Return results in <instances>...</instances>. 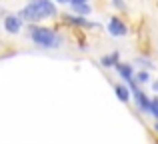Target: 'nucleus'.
<instances>
[{
  "instance_id": "f257e3e1",
  "label": "nucleus",
  "mask_w": 158,
  "mask_h": 144,
  "mask_svg": "<svg viewBox=\"0 0 158 144\" xmlns=\"http://www.w3.org/2000/svg\"><path fill=\"white\" fill-rule=\"evenodd\" d=\"M30 40L34 42V46L42 50H56L62 46V36L54 28L36 26V24H30Z\"/></svg>"
},
{
  "instance_id": "f03ea898",
  "label": "nucleus",
  "mask_w": 158,
  "mask_h": 144,
  "mask_svg": "<svg viewBox=\"0 0 158 144\" xmlns=\"http://www.w3.org/2000/svg\"><path fill=\"white\" fill-rule=\"evenodd\" d=\"M28 4L36 10V14L40 16V20L54 18V16H56V4H54L52 0H30Z\"/></svg>"
},
{
  "instance_id": "7ed1b4c3",
  "label": "nucleus",
  "mask_w": 158,
  "mask_h": 144,
  "mask_svg": "<svg viewBox=\"0 0 158 144\" xmlns=\"http://www.w3.org/2000/svg\"><path fill=\"white\" fill-rule=\"evenodd\" d=\"M106 30L110 36H116V38H120V36H126L128 34V24L124 22L120 16H110L106 22Z\"/></svg>"
},
{
  "instance_id": "20e7f679",
  "label": "nucleus",
  "mask_w": 158,
  "mask_h": 144,
  "mask_svg": "<svg viewBox=\"0 0 158 144\" xmlns=\"http://www.w3.org/2000/svg\"><path fill=\"white\" fill-rule=\"evenodd\" d=\"M62 20H64L66 24H70V26H74V28H98V24L90 22L84 16H78V14H62Z\"/></svg>"
},
{
  "instance_id": "39448f33",
  "label": "nucleus",
  "mask_w": 158,
  "mask_h": 144,
  "mask_svg": "<svg viewBox=\"0 0 158 144\" xmlns=\"http://www.w3.org/2000/svg\"><path fill=\"white\" fill-rule=\"evenodd\" d=\"M4 30L8 34H18L22 30V20L18 18V14H8L4 16Z\"/></svg>"
},
{
  "instance_id": "423d86ee",
  "label": "nucleus",
  "mask_w": 158,
  "mask_h": 144,
  "mask_svg": "<svg viewBox=\"0 0 158 144\" xmlns=\"http://www.w3.org/2000/svg\"><path fill=\"white\" fill-rule=\"evenodd\" d=\"M114 68H116V72L120 74V78H122L124 82L132 80V76H134V70H132V64H128V62H118Z\"/></svg>"
},
{
  "instance_id": "0eeeda50",
  "label": "nucleus",
  "mask_w": 158,
  "mask_h": 144,
  "mask_svg": "<svg viewBox=\"0 0 158 144\" xmlns=\"http://www.w3.org/2000/svg\"><path fill=\"white\" fill-rule=\"evenodd\" d=\"M118 62H120V54H118V52H110V54H104L100 58V66L102 68H112V66H116Z\"/></svg>"
},
{
  "instance_id": "6e6552de",
  "label": "nucleus",
  "mask_w": 158,
  "mask_h": 144,
  "mask_svg": "<svg viewBox=\"0 0 158 144\" xmlns=\"http://www.w3.org/2000/svg\"><path fill=\"white\" fill-rule=\"evenodd\" d=\"M70 8H72L74 14L78 16H88L90 12H92V8H90L88 2H78V4H70Z\"/></svg>"
},
{
  "instance_id": "1a4fd4ad",
  "label": "nucleus",
  "mask_w": 158,
  "mask_h": 144,
  "mask_svg": "<svg viewBox=\"0 0 158 144\" xmlns=\"http://www.w3.org/2000/svg\"><path fill=\"white\" fill-rule=\"evenodd\" d=\"M114 92H116V96H118L120 102H128V100H130V88H128V86L116 84L114 86Z\"/></svg>"
},
{
  "instance_id": "9d476101",
  "label": "nucleus",
  "mask_w": 158,
  "mask_h": 144,
  "mask_svg": "<svg viewBox=\"0 0 158 144\" xmlns=\"http://www.w3.org/2000/svg\"><path fill=\"white\" fill-rule=\"evenodd\" d=\"M132 78H134L136 84H146V82H150V74H148V70H138Z\"/></svg>"
},
{
  "instance_id": "9b49d317",
  "label": "nucleus",
  "mask_w": 158,
  "mask_h": 144,
  "mask_svg": "<svg viewBox=\"0 0 158 144\" xmlns=\"http://www.w3.org/2000/svg\"><path fill=\"white\" fill-rule=\"evenodd\" d=\"M148 114H152V116L158 120V96L150 100V110H148Z\"/></svg>"
},
{
  "instance_id": "f8f14e48",
  "label": "nucleus",
  "mask_w": 158,
  "mask_h": 144,
  "mask_svg": "<svg viewBox=\"0 0 158 144\" xmlns=\"http://www.w3.org/2000/svg\"><path fill=\"white\" fill-rule=\"evenodd\" d=\"M136 62H138L140 66H144V68H154V64H152L148 58H144V56H138V58H136Z\"/></svg>"
},
{
  "instance_id": "ddd939ff",
  "label": "nucleus",
  "mask_w": 158,
  "mask_h": 144,
  "mask_svg": "<svg viewBox=\"0 0 158 144\" xmlns=\"http://www.w3.org/2000/svg\"><path fill=\"white\" fill-rule=\"evenodd\" d=\"M112 6H114L116 10H120V12L126 10V4H124V0H112Z\"/></svg>"
},
{
  "instance_id": "4468645a",
  "label": "nucleus",
  "mask_w": 158,
  "mask_h": 144,
  "mask_svg": "<svg viewBox=\"0 0 158 144\" xmlns=\"http://www.w3.org/2000/svg\"><path fill=\"white\" fill-rule=\"evenodd\" d=\"M78 2H88V0H68V4H78Z\"/></svg>"
},
{
  "instance_id": "2eb2a0df",
  "label": "nucleus",
  "mask_w": 158,
  "mask_h": 144,
  "mask_svg": "<svg viewBox=\"0 0 158 144\" xmlns=\"http://www.w3.org/2000/svg\"><path fill=\"white\" fill-rule=\"evenodd\" d=\"M152 88H154V92H158V80H156V82H152Z\"/></svg>"
},
{
  "instance_id": "dca6fc26",
  "label": "nucleus",
  "mask_w": 158,
  "mask_h": 144,
  "mask_svg": "<svg viewBox=\"0 0 158 144\" xmlns=\"http://www.w3.org/2000/svg\"><path fill=\"white\" fill-rule=\"evenodd\" d=\"M58 4H68V0H56Z\"/></svg>"
},
{
  "instance_id": "f3484780",
  "label": "nucleus",
  "mask_w": 158,
  "mask_h": 144,
  "mask_svg": "<svg viewBox=\"0 0 158 144\" xmlns=\"http://www.w3.org/2000/svg\"><path fill=\"white\" fill-rule=\"evenodd\" d=\"M154 132H156V134H158V120H156V122H154Z\"/></svg>"
}]
</instances>
